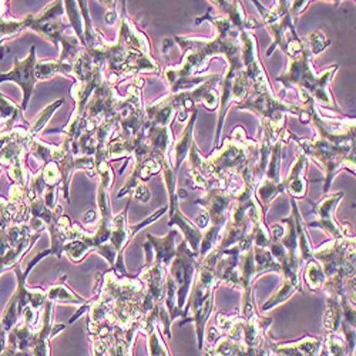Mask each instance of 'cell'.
<instances>
[{
    "label": "cell",
    "instance_id": "cell-2",
    "mask_svg": "<svg viewBox=\"0 0 356 356\" xmlns=\"http://www.w3.org/2000/svg\"><path fill=\"white\" fill-rule=\"evenodd\" d=\"M258 160V143L248 140L243 127H236L220 150L205 159L207 180L221 184L228 190V178L240 175L244 168Z\"/></svg>",
    "mask_w": 356,
    "mask_h": 356
},
{
    "label": "cell",
    "instance_id": "cell-20",
    "mask_svg": "<svg viewBox=\"0 0 356 356\" xmlns=\"http://www.w3.org/2000/svg\"><path fill=\"white\" fill-rule=\"evenodd\" d=\"M291 207H292V213L291 216L293 217V224H295V232H296V241H298V254L302 264H307L308 261L314 259V248L311 245V240L308 235V228L307 224L302 220V216L300 213V207L296 204L295 198H291Z\"/></svg>",
    "mask_w": 356,
    "mask_h": 356
},
{
    "label": "cell",
    "instance_id": "cell-14",
    "mask_svg": "<svg viewBox=\"0 0 356 356\" xmlns=\"http://www.w3.org/2000/svg\"><path fill=\"white\" fill-rule=\"evenodd\" d=\"M309 159L300 152L298 157L293 161L289 174L282 180L284 193L289 194L291 198H304L307 194V180H305V170L308 167Z\"/></svg>",
    "mask_w": 356,
    "mask_h": 356
},
{
    "label": "cell",
    "instance_id": "cell-10",
    "mask_svg": "<svg viewBox=\"0 0 356 356\" xmlns=\"http://www.w3.org/2000/svg\"><path fill=\"white\" fill-rule=\"evenodd\" d=\"M36 47H31V53L27 54L24 60H19V58H15V65L13 69L9 70L8 73H0V83L3 81H12L16 83L23 92V100L20 104L22 111L24 113L27 108L29 102H31V97L33 95L35 86H36Z\"/></svg>",
    "mask_w": 356,
    "mask_h": 356
},
{
    "label": "cell",
    "instance_id": "cell-28",
    "mask_svg": "<svg viewBox=\"0 0 356 356\" xmlns=\"http://www.w3.org/2000/svg\"><path fill=\"white\" fill-rule=\"evenodd\" d=\"M60 73L65 76H73V63L62 62H38L36 63V80H49L54 74Z\"/></svg>",
    "mask_w": 356,
    "mask_h": 356
},
{
    "label": "cell",
    "instance_id": "cell-35",
    "mask_svg": "<svg viewBox=\"0 0 356 356\" xmlns=\"http://www.w3.org/2000/svg\"><path fill=\"white\" fill-rule=\"evenodd\" d=\"M15 214L16 210L9 200L0 197V231H8L15 225Z\"/></svg>",
    "mask_w": 356,
    "mask_h": 356
},
{
    "label": "cell",
    "instance_id": "cell-33",
    "mask_svg": "<svg viewBox=\"0 0 356 356\" xmlns=\"http://www.w3.org/2000/svg\"><path fill=\"white\" fill-rule=\"evenodd\" d=\"M328 356H350L355 353L349 352V348L341 334H326L325 345Z\"/></svg>",
    "mask_w": 356,
    "mask_h": 356
},
{
    "label": "cell",
    "instance_id": "cell-34",
    "mask_svg": "<svg viewBox=\"0 0 356 356\" xmlns=\"http://www.w3.org/2000/svg\"><path fill=\"white\" fill-rule=\"evenodd\" d=\"M65 8L69 15L70 26L74 29L76 38L80 40V43L84 47V36H83V20L79 12V3L77 2H65Z\"/></svg>",
    "mask_w": 356,
    "mask_h": 356
},
{
    "label": "cell",
    "instance_id": "cell-39",
    "mask_svg": "<svg viewBox=\"0 0 356 356\" xmlns=\"http://www.w3.org/2000/svg\"><path fill=\"white\" fill-rule=\"evenodd\" d=\"M194 224L197 225L198 229L204 231V229L209 228V225H210V218H209V216H207V214L204 213V214H201V216L197 217V220L194 221Z\"/></svg>",
    "mask_w": 356,
    "mask_h": 356
},
{
    "label": "cell",
    "instance_id": "cell-19",
    "mask_svg": "<svg viewBox=\"0 0 356 356\" xmlns=\"http://www.w3.org/2000/svg\"><path fill=\"white\" fill-rule=\"evenodd\" d=\"M213 3L224 13L222 16L227 17L238 32H244V31L251 32L252 29H257L261 26L252 17L245 16L241 2H222V0H218V2H213Z\"/></svg>",
    "mask_w": 356,
    "mask_h": 356
},
{
    "label": "cell",
    "instance_id": "cell-7",
    "mask_svg": "<svg viewBox=\"0 0 356 356\" xmlns=\"http://www.w3.org/2000/svg\"><path fill=\"white\" fill-rule=\"evenodd\" d=\"M314 259L321 264L326 280L339 273L355 275V236L353 238L345 236L339 240H330L314 250Z\"/></svg>",
    "mask_w": 356,
    "mask_h": 356
},
{
    "label": "cell",
    "instance_id": "cell-4",
    "mask_svg": "<svg viewBox=\"0 0 356 356\" xmlns=\"http://www.w3.org/2000/svg\"><path fill=\"white\" fill-rule=\"evenodd\" d=\"M65 2H51L38 15H27V29L42 35L53 44L60 46L62 53L57 62L73 63L77 56L84 51L83 44L76 36H66L67 24L63 23Z\"/></svg>",
    "mask_w": 356,
    "mask_h": 356
},
{
    "label": "cell",
    "instance_id": "cell-26",
    "mask_svg": "<svg viewBox=\"0 0 356 356\" xmlns=\"http://www.w3.org/2000/svg\"><path fill=\"white\" fill-rule=\"evenodd\" d=\"M126 194H131V198H137L141 202H148L152 198L150 190L147 188V186L140 180L138 175L131 171L129 181L124 184V187L118 191L117 198H123Z\"/></svg>",
    "mask_w": 356,
    "mask_h": 356
},
{
    "label": "cell",
    "instance_id": "cell-16",
    "mask_svg": "<svg viewBox=\"0 0 356 356\" xmlns=\"http://www.w3.org/2000/svg\"><path fill=\"white\" fill-rule=\"evenodd\" d=\"M117 42L129 50L150 54V42H148L145 35L137 31L136 26L126 16V5H123V13L120 20V29H118Z\"/></svg>",
    "mask_w": 356,
    "mask_h": 356
},
{
    "label": "cell",
    "instance_id": "cell-23",
    "mask_svg": "<svg viewBox=\"0 0 356 356\" xmlns=\"http://www.w3.org/2000/svg\"><path fill=\"white\" fill-rule=\"evenodd\" d=\"M295 292H302V286H301V281H300V275H291V277H282V282L280 289L271 296V298L266 301L261 311H271L275 307L284 304L285 301H288L291 296Z\"/></svg>",
    "mask_w": 356,
    "mask_h": 356
},
{
    "label": "cell",
    "instance_id": "cell-30",
    "mask_svg": "<svg viewBox=\"0 0 356 356\" xmlns=\"http://www.w3.org/2000/svg\"><path fill=\"white\" fill-rule=\"evenodd\" d=\"M304 280L311 291H314V292L322 291V288L326 282V277L323 274L321 264L316 259H311L307 262L305 271H304Z\"/></svg>",
    "mask_w": 356,
    "mask_h": 356
},
{
    "label": "cell",
    "instance_id": "cell-37",
    "mask_svg": "<svg viewBox=\"0 0 356 356\" xmlns=\"http://www.w3.org/2000/svg\"><path fill=\"white\" fill-rule=\"evenodd\" d=\"M307 44L309 46L312 54L315 56V54L323 51L326 47H328V46L331 44V40L323 35L322 31H315V32L308 38Z\"/></svg>",
    "mask_w": 356,
    "mask_h": 356
},
{
    "label": "cell",
    "instance_id": "cell-40",
    "mask_svg": "<svg viewBox=\"0 0 356 356\" xmlns=\"http://www.w3.org/2000/svg\"><path fill=\"white\" fill-rule=\"evenodd\" d=\"M96 220H97V211H96V210H88V211L84 214V217H83V224L92 225V224L96 222Z\"/></svg>",
    "mask_w": 356,
    "mask_h": 356
},
{
    "label": "cell",
    "instance_id": "cell-13",
    "mask_svg": "<svg viewBox=\"0 0 356 356\" xmlns=\"http://www.w3.org/2000/svg\"><path fill=\"white\" fill-rule=\"evenodd\" d=\"M175 236L177 231L174 229H171L165 236H161V238L154 236L153 234H147V243H144L143 248L145 251V255L153 254V261L150 264H157L168 268L177 251Z\"/></svg>",
    "mask_w": 356,
    "mask_h": 356
},
{
    "label": "cell",
    "instance_id": "cell-27",
    "mask_svg": "<svg viewBox=\"0 0 356 356\" xmlns=\"http://www.w3.org/2000/svg\"><path fill=\"white\" fill-rule=\"evenodd\" d=\"M254 262H255V271L257 278L265 273H278L281 274L280 264L273 258L270 251L266 248L254 247Z\"/></svg>",
    "mask_w": 356,
    "mask_h": 356
},
{
    "label": "cell",
    "instance_id": "cell-22",
    "mask_svg": "<svg viewBox=\"0 0 356 356\" xmlns=\"http://www.w3.org/2000/svg\"><path fill=\"white\" fill-rule=\"evenodd\" d=\"M67 275H63L60 280L56 281L53 285H50L46 289V296L47 300L51 301L53 304H70V305H77L81 307L87 302L83 296H79L74 291H72L66 285Z\"/></svg>",
    "mask_w": 356,
    "mask_h": 356
},
{
    "label": "cell",
    "instance_id": "cell-36",
    "mask_svg": "<svg viewBox=\"0 0 356 356\" xmlns=\"http://www.w3.org/2000/svg\"><path fill=\"white\" fill-rule=\"evenodd\" d=\"M271 244V232L270 228L264 222L257 225L252 236V245L258 248H268Z\"/></svg>",
    "mask_w": 356,
    "mask_h": 356
},
{
    "label": "cell",
    "instance_id": "cell-42",
    "mask_svg": "<svg viewBox=\"0 0 356 356\" xmlns=\"http://www.w3.org/2000/svg\"><path fill=\"white\" fill-rule=\"evenodd\" d=\"M0 170H2V167H0Z\"/></svg>",
    "mask_w": 356,
    "mask_h": 356
},
{
    "label": "cell",
    "instance_id": "cell-31",
    "mask_svg": "<svg viewBox=\"0 0 356 356\" xmlns=\"http://www.w3.org/2000/svg\"><path fill=\"white\" fill-rule=\"evenodd\" d=\"M27 16L24 19H5L2 17L0 19V46H2V43L13 36H17L20 35L23 31H26L27 29Z\"/></svg>",
    "mask_w": 356,
    "mask_h": 356
},
{
    "label": "cell",
    "instance_id": "cell-29",
    "mask_svg": "<svg viewBox=\"0 0 356 356\" xmlns=\"http://www.w3.org/2000/svg\"><path fill=\"white\" fill-rule=\"evenodd\" d=\"M63 103H65L63 99H58V100L53 102L50 106H47L46 108L42 110V113L35 118V122H33L32 124H29V127H27V134H29V137H31V140L38 138V134L46 127V124L49 123V120H50V117L53 115V113H54L57 108H60Z\"/></svg>",
    "mask_w": 356,
    "mask_h": 356
},
{
    "label": "cell",
    "instance_id": "cell-25",
    "mask_svg": "<svg viewBox=\"0 0 356 356\" xmlns=\"http://www.w3.org/2000/svg\"><path fill=\"white\" fill-rule=\"evenodd\" d=\"M95 251V243H93V235L87 232L86 229L79 236L77 240H73L67 243L63 248V252L67 254V257L74 262H81L88 254Z\"/></svg>",
    "mask_w": 356,
    "mask_h": 356
},
{
    "label": "cell",
    "instance_id": "cell-15",
    "mask_svg": "<svg viewBox=\"0 0 356 356\" xmlns=\"http://www.w3.org/2000/svg\"><path fill=\"white\" fill-rule=\"evenodd\" d=\"M323 341L314 335H305L302 339L288 343H271V353L277 356H312L319 355Z\"/></svg>",
    "mask_w": 356,
    "mask_h": 356
},
{
    "label": "cell",
    "instance_id": "cell-21",
    "mask_svg": "<svg viewBox=\"0 0 356 356\" xmlns=\"http://www.w3.org/2000/svg\"><path fill=\"white\" fill-rule=\"evenodd\" d=\"M197 114H198L197 110H194L190 114V118H188L187 126H186L183 134L180 136V138H178L172 144V152H174L172 168H174L175 172H178V170H180L183 161L187 159V156L190 153V148L194 143V126H195V122H197Z\"/></svg>",
    "mask_w": 356,
    "mask_h": 356
},
{
    "label": "cell",
    "instance_id": "cell-6",
    "mask_svg": "<svg viewBox=\"0 0 356 356\" xmlns=\"http://www.w3.org/2000/svg\"><path fill=\"white\" fill-rule=\"evenodd\" d=\"M51 255V250H46V251H42L39 252L31 262H29V265L26 266L24 273L22 271L20 268V264L16 265L13 271L17 277V288H16V292L13 293V296L10 298V301L8 302L6 308H5V312H3V316L2 319H0V322H2L3 328L9 332L15 325H17L20 321H22V314H23V309L26 307L31 305L33 309H36L38 312L42 311L47 296H46V289H42V288H33V289H29L27 285H26V280H27V275L31 274V271L35 268V266L46 257H50Z\"/></svg>",
    "mask_w": 356,
    "mask_h": 356
},
{
    "label": "cell",
    "instance_id": "cell-5",
    "mask_svg": "<svg viewBox=\"0 0 356 356\" xmlns=\"http://www.w3.org/2000/svg\"><path fill=\"white\" fill-rule=\"evenodd\" d=\"M291 138H293L300 144L301 152L308 157L316 161L321 168L325 171V186H323V195L330 194L331 186L335 180V177L342 168H346L350 171V174L355 175V145H342L335 144L326 140L315 138V140H307L295 137L293 134H289Z\"/></svg>",
    "mask_w": 356,
    "mask_h": 356
},
{
    "label": "cell",
    "instance_id": "cell-38",
    "mask_svg": "<svg viewBox=\"0 0 356 356\" xmlns=\"http://www.w3.org/2000/svg\"><path fill=\"white\" fill-rule=\"evenodd\" d=\"M22 117H23V111L22 108H19L12 117L6 118V120H0V134L8 133L15 127H17V123L22 120Z\"/></svg>",
    "mask_w": 356,
    "mask_h": 356
},
{
    "label": "cell",
    "instance_id": "cell-8",
    "mask_svg": "<svg viewBox=\"0 0 356 356\" xmlns=\"http://www.w3.org/2000/svg\"><path fill=\"white\" fill-rule=\"evenodd\" d=\"M198 271V255L194 254L188 244L183 241L177 247L175 257L171 261L167 277L172 281L177 289V308L184 311L188 296L191 292L193 282ZM187 318V316H186Z\"/></svg>",
    "mask_w": 356,
    "mask_h": 356
},
{
    "label": "cell",
    "instance_id": "cell-11",
    "mask_svg": "<svg viewBox=\"0 0 356 356\" xmlns=\"http://www.w3.org/2000/svg\"><path fill=\"white\" fill-rule=\"evenodd\" d=\"M265 27L274 38L273 44L266 50V56H271L278 46L289 57H295L296 54H300L302 51L304 42L298 38V33H296L295 20L289 13V8L278 20L270 24H265Z\"/></svg>",
    "mask_w": 356,
    "mask_h": 356
},
{
    "label": "cell",
    "instance_id": "cell-12",
    "mask_svg": "<svg viewBox=\"0 0 356 356\" xmlns=\"http://www.w3.org/2000/svg\"><path fill=\"white\" fill-rule=\"evenodd\" d=\"M240 44H241V62L244 70L250 79L251 87L254 88H266L273 90L268 77H266L265 69L258 60L257 40L252 32H240Z\"/></svg>",
    "mask_w": 356,
    "mask_h": 356
},
{
    "label": "cell",
    "instance_id": "cell-32",
    "mask_svg": "<svg viewBox=\"0 0 356 356\" xmlns=\"http://www.w3.org/2000/svg\"><path fill=\"white\" fill-rule=\"evenodd\" d=\"M147 350L148 356H171L168 345L164 341L159 326L153 330L150 335H147Z\"/></svg>",
    "mask_w": 356,
    "mask_h": 356
},
{
    "label": "cell",
    "instance_id": "cell-24",
    "mask_svg": "<svg viewBox=\"0 0 356 356\" xmlns=\"http://www.w3.org/2000/svg\"><path fill=\"white\" fill-rule=\"evenodd\" d=\"M326 295V309L323 315V328L326 334H341V322H342V308L341 298L335 293Z\"/></svg>",
    "mask_w": 356,
    "mask_h": 356
},
{
    "label": "cell",
    "instance_id": "cell-18",
    "mask_svg": "<svg viewBox=\"0 0 356 356\" xmlns=\"http://www.w3.org/2000/svg\"><path fill=\"white\" fill-rule=\"evenodd\" d=\"M147 122L160 127H170L172 118L177 115V108L171 100L170 95L156 100L154 103L144 107Z\"/></svg>",
    "mask_w": 356,
    "mask_h": 356
},
{
    "label": "cell",
    "instance_id": "cell-3",
    "mask_svg": "<svg viewBox=\"0 0 356 356\" xmlns=\"http://www.w3.org/2000/svg\"><path fill=\"white\" fill-rule=\"evenodd\" d=\"M236 108L254 113L259 118L261 131L266 134L273 143L286 133L285 114L298 115L302 123L311 122L305 107L285 103L275 97L273 90H266V88L251 87L245 100L236 106Z\"/></svg>",
    "mask_w": 356,
    "mask_h": 356
},
{
    "label": "cell",
    "instance_id": "cell-41",
    "mask_svg": "<svg viewBox=\"0 0 356 356\" xmlns=\"http://www.w3.org/2000/svg\"><path fill=\"white\" fill-rule=\"evenodd\" d=\"M110 6V9H108V12H107V16H106V22L108 23V24H113L114 23V20H115V12H114V8H115V5H108Z\"/></svg>",
    "mask_w": 356,
    "mask_h": 356
},
{
    "label": "cell",
    "instance_id": "cell-17",
    "mask_svg": "<svg viewBox=\"0 0 356 356\" xmlns=\"http://www.w3.org/2000/svg\"><path fill=\"white\" fill-rule=\"evenodd\" d=\"M53 309L54 304L46 300L42 311H40V322L38 328V339L33 348L32 356H50V341H51V330H53Z\"/></svg>",
    "mask_w": 356,
    "mask_h": 356
},
{
    "label": "cell",
    "instance_id": "cell-1",
    "mask_svg": "<svg viewBox=\"0 0 356 356\" xmlns=\"http://www.w3.org/2000/svg\"><path fill=\"white\" fill-rule=\"evenodd\" d=\"M312 57L314 54L309 46L304 43L302 51L295 57H291L288 69L277 77V81L285 88H295L302 103L311 97L316 106L321 104L325 108L341 113L332 93L330 92V86L339 66L335 65L318 76L312 67Z\"/></svg>",
    "mask_w": 356,
    "mask_h": 356
},
{
    "label": "cell",
    "instance_id": "cell-9",
    "mask_svg": "<svg viewBox=\"0 0 356 356\" xmlns=\"http://www.w3.org/2000/svg\"><path fill=\"white\" fill-rule=\"evenodd\" d=\"M343 193H332V194H326L319 202H314L308 200V202L312 205V213L315 214L316 220L314 222H309L307 228H319L323 231L326 235L330 236L331 240H339V238H353L355 232L352 231L350 225L348 222L339 224L335 218L337 213V207L342 201Z\"/></svg>",
    "mask_w": 356,
    "mask_h": 356
}]
</instances>
